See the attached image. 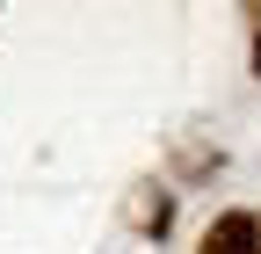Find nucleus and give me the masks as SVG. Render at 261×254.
<instances>
[{
  "label": "nucleus",
  "instance_id": "f03ea898",
  "mask_svg": "<svg viewBox=\"0 0 261 254\" xmlns=\"http://www.w3.org/2000/svg\"><path fill=\"white\" fill-rule=\"evenodd\" d=\"M254 73H261V29H254Z\"/></svg>",
  "mask_w": 261,
  "mask_h": 254
},
{
  "label": "nucleus",
  "instance_id": "f257e3e1",
  "mask_svg": "<svg viewBox=\"0 0 261 254\" xmlns=\"http://www.w3.org/2000/svg\"><path fill=\"white\" fill-rule=\"evenodd\" d=\"M203 254H261V218L254 211H225L203 233Z\"/></svg>",
  "mask_w": 261,
  "mask_h": 254
}]
</instances>
